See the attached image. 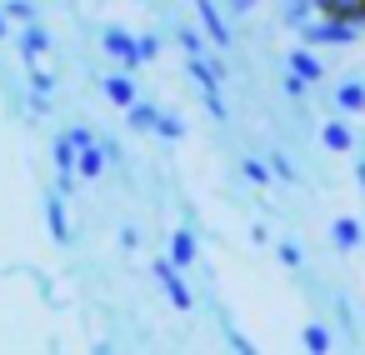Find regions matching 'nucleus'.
Instances as JSON below:
<instances>
[{"instance_id": "obj_27", "label": "nucleus", "mask_w": 365, "mask_h": 355, "mask_svg": "<svg viewBox=\"0 0 365 355\" xmlns=\"http://www.w3.org/2000/svg\"><path fill=\"white\" fill-rule=\"evenodd\" d=\"M220 6H225L230 16H250V11L260 6V0H220Z\"/></svg>"}, {"instance_id": "obj_31", "label": "nucleus", "mask_w": 365, "mask_h": 355, "mask_svg": "<svg viewBox=\"0 0 365 355\" xmlns=\"http://www.w3.org/2000/svg\"><path fill=\"white\" fill-rule=\"evenodd\" d=\"M11 36V16H6V6H0V41Z\"/></svg>"}, {"instance_id": "obj_22", "label": "nucleus", "mask_w": 365, "mask_h": 355, "mask_svg": "<svg viewBox=\"0 0 365 355\" xmlns=\"http://www.w3.org/2000/svg\"><path fill=\"white\" fill-rule=\"evenodd\" d=\"M270 170L280 175V180H290V185H300V170L285 160V150H270Z\"/></svg>"}, {"instance_id": "obj_18", "label": "nucleus", "mask_w": 365, "mask_h": 355, "mask_svg": "<svg viewBox=\"0 0 365 355\" xmlns=\"http://www.w3.org/2000/svg\"><path fill=\"white\" fill-rule=\"evenodd\" d=\"M240 170H245V180H250V185L270 190V175H275V170H270V165H265L260 155H245V160H240Z\"/></svg>"}, {"instance_id": "obj_8", "label": "nucleus", "mask_w": 365, "mask_h": 355, "mask_svg": "<svg viewBox=\"0 0 365 355\" xmlns=\"http://www.w3.org/2000/svg\"><path fill=\"white\" fill-rule=\"evenodd\" d=\"M330 245H335L340 255L365 250V220H355V215H335V220H330Z\"/></svg>"}, {"instance_id": "obj_3", "label": "nucleus", "mask_w": 365, "mask_h": 355, "mask_svg": "<svg viewBox=\"0 0 365 355\" xmlns=\"http://www.w3.org/2000/svg\"><path fill=\"white\" fill-rule=\"evenodd\" d=\"M101 46H106V56H110L120 71L140 76V51H135V36H130L125 26H106V31H101Z\"/></svg>"}, {"instance_id": "obj_23", "label": "nucleus", "mask_w": 365, "mask_h": 355, "mask_svg": "<svg viewBox=\"0 0 365 355\" xmlns=\"http://www.w3.org/2000/svg\"><path fill=\"white\" fill-rule=\"evenodd\" d=\"M135 51H140V66H150V61L160 56V36H150V31H145V36H135Z\"/></svg>"}, {"instance_id": "obj_4", "label": "nucleus", "mask_w": 365, "mask_h": 355, "mask_svg": "<svg viewBox=\"0 0 365 355\" xmlns=\"http://www.w3.org/2000/svg\"><path fill=\"white\" fill-rule=\"evenodd\" d=\"M330 110L335 115H365V76H340L330 86Z\"/></svg>"}, {"instance_id": "obj_24", "label": "nucleus", "mask_w": 365, "mask_h": 355, "mask_svg": "<svg viewBox=\"0 0 365 355\" xmlns=\"http://www.w3.org/2000/svg\"><path fill=\"white\" fill-rule=\"evenodd\" d=\"M280 91H285L290 101H305V91H310V81H300L295 71H285V76H280Z\"/></svg>"}, {"instance_id": "obj_10", "label": "nucleus", "mask_w": 365, "mask_h": 355, "mask_svg": "<svg viewBox=\"0 0 365 355\" xmlns=\"http://www.w3.org/2000/svg\"><path fill=\"white\" fill-rule=\"evenodd\" d=\"M101 91H106V101H110V106H120V110H130V106L140 101V96H135V76H130V71L106 76V81H101Z\"/></svg>"}, {"instance_id": "obj_1", "label": "nucleus", "mask_w": 365, "mask_h": 355, "mask_svg": "<svg viewBox=\"0 0 365 355\" xmlns=\"http://www.w3.org/2000/svg\"><path fill=\"white\" fill-rule=\"evenodd\" d=\"M295 36H300L305 46H315V51H350V46L360 41V26L345 21V16H315V21L300 26Z\"/></svg>"}, {"instance_id": "obj_17", "label": "nucleus", "mask_w": 365, "mask_h": 355, "mask_svg": "<svg viewBox=\"0 0 365 355\" xmlns=\"http://www.w3.org/2000/svg\"><path fill=\"white\" fill-rule=\"evenodd\" d=\"M155 135H160L165 145H180V140H185V120H180V115H170V110H160V125H155Z\"/></svg>"}, {"instance_id": "obj_29", "label": "nucleus", "mask_w": 365, "mask_h": 355, "mask_svg": "<svg viewBox=\"0 0 365 355\" xmlns=\"http://www.w3.org/2000/svg\"><path fill=\"white\" fill-rule=\"evenodd\" d=\"M225 340H230V345H235V350H255V345H250V340H245V335H240V330H230V325H225Z\"/></svg>"}, {"instance_id": "obj_5", "label": "nucleus", "mask_w": 365, "mask_h": 355, "mask_svg": "<svg viewBox=\"0 0 365 355\" xmlns=\"http://www.w3.org/2000/svg\"><path fill=\"white\" fill-rule=\"evenodd\" d=\"M285 71H295V76H300V81H310V86H320V81H325V61H320V51H315V46H305V41L285 51Z\"/></svg>"}, {"instance_id": "obj_15", "label": "nucleus", "mask_w": 365, "mask_h": 355, "mask_svg": "<svg viewBox=\"0 0 365 355\" xmlns=\"http://www.w3.org/2000/svg\"><path fill=\"white\" fill-rule=\"evenodd\" d=\"M320 16H345L355 26H365V0H315Z\"/></svg>"}, {"instance_id": "obj_14", "label": "nucleus", "mask_w": 365, "mask_h": 355, "mask_svg": "<svg viewBox=\"0 0 365 355\" xmlns=\"http://www.w3.org/2000/svg\"><path fill=\"white\" fill-rule=\"evenodd\" d=\"M300 345H305L310 355H325V350H335V335H330V325H320V320H310V325L300 330Z\"/></svg>"}, {"instance_id": "obj_9", "label": "nucleus", "mask_w": 365, "mask_h": 355, "mask_svg": "<svg viewBox=\"0 0 365 355\" xmlns=\"http://www.w3.org/2000/svg\"><path fill=\"white\" fill-rule=\"evenodd\" d=\"M16 46H21V61L31 66V61H41V56L51 51V31H46L41 21H31V26H21V31H16Z\"/></svg>"}, {"instance_id": "obj_20", "label": "nucleus", "mask_w": 365, "mask_h": 355, "mask_svg": "<svg viewBox=\"0 0 365 355\" xmlns=\"http://www.w3.org/2000/svg\"><path fill=\"white\" fill-rule=\"evenodd\" d=\"M6 16H11L16 26H31V21L41 16V6H36V0H6Z\"/></svg>"}, {"instance_id": "obj_2", "label": "nucleus", "mask_w": 365, "mask_h": 355, "mask_svg": "<svg viewBox=\"0 0 365 355\" xmlns=\"http://www.w3.org/2000/svg\"><path fill=\"white\" fill-rule=\"evenodd\" d=\"M150 280L170 295V305L175 310H195V290L185 285V275H180V265L170 260V255H160V260H150Z\"/></svg>"}, {"instance_id": "obj_16", "label": "nucleus", "mask_w": 365, "mask_h": 355, "mask_svg": "<svg viewBox=\"0 0 365 355\" xmlns=\"http://www.w3.org/2000/svg\"><path fill=\"white\" fill-rule=\"evenodd\" d=\"M205 41H210V36H200L195 26H175V46H180L185 56H205Z\"/></svg>"}, {"instance_id": "obj_30", "label": "nucleus", "mask_w": 365, "mask_h": 355, "mask_svg": "<svg viewBox=\"0 0 365 355\" xmlns=\"http://www.w3.org/2000/svg\"><path fill=\"white\" fill-rule=\"evenodd\" d=\"M355 185H360V195H365V150L355 155Z\"/></svg>"}, {"instance_id": "obj_7", "label": "nucleus", "mask_w": 365, "mask_h": 355, "mask_svg": "<svg viewBox=\"0 0 365 355\" xmlns=\"http://www.w3.org/2000/svg\"><path fill=\"white\" fill-rule=\"evenodd\" d=\"M195 6V16H200V31L210 36V46H230V21H225V11H220V0H190Z\"/></svg>"}, {"instance_id": "obj_6", "label": "nucleus", "mask_w": 365, "mask_h": 355, "mask_svg": "<svg viewBox=\"0 0 365 355\" xmlns=\"http://www.w3.org/2000/svg\"><path fill=\"white\" fill-rule=\"evenodd\" d=\"M320 145H325L330 155H350V150L360 145V135H355L350 115H330V120L320 125Z\"/></svg>"}, {"instance_id": "obj_25", "label": "nucleus", "mask_w": 365, "mask_h": 355, "mask_svg": "<svg viewBox=\"0 0 365 355\" xmlns=\"http://www.w3.org/2000/svg\"><path fill=\"white\" fill-rule=\"evenodd\" d=\"M26 81H31V86H36L41 96H51V91H56V81H51V71H41L36 61H31V71H26Z\"/></svg>"}, {"instance_id": "obj_21", "label": "nucleus", "mask_w": 365, "mask_h": 355, "mask_svg": "<svg viewBox=\"0 0 365 355\" xmlns=\"http://www.w3.org/2000/svg\"><path fill=\"white\" fill-rule=\"evenodd\" d=\"M200 101H205L210 120H225V101H220V86H200Z\"/></svg>"}, {"instance_id": "obj_28", "label": "nucleus", "mask_w": 365, "mask_h": 355, "mask_svg": "<svg viewBox=\"0 0 365 355\" xmlns=\"http://www.w3.org/2000/svg\"><path fill=\"white\" fill-rule=\"evenodd\" d=\"M120 245H125V250H135V245H140V230H135V225H125V230H120Z\"/></svg>"}, {"instance_id": "obj_19", "label": "nucleus", "mask_w": 365, "mask_h": 355, "mask_svg": "<svg viewBox=\"0 0 365 355\" xmlns=\"http://www.w3.org/2000/svg\"><path fill=\"white\" fill-rule=\"evenodd\" d=\"M275 255H280L285 270H305V250H300L295 240H275Z\"/></svg>"}, {"instance_id": "obj_11", "label": "nucleus", "mask_w": 365, "mask_h": 355, "mask_svg": "<svg viewBox=\"0 0 365 355\" xmlns=\"http://www.w3.org/2000/svg\"><path fill=\"white\" fill-rule=\"evenodd\" d=\"M46 225H51V240L56 245H71V220H66V195L61 190L46 195Z\"/></svg>"}, {"instance_id": "obj_13", "label": "nucleus", "mask_w": 365, "mask_h": 355, "mask_svg": "<svg viewBox=\"0 0 365 355\" xmlns=\"http://www.w3.org/2000/svg\"><path fill=\"white\" fill-rule=\"evenodd\" d=\"M125 125H130L135 135H155V125H160V106H150V101H135V106L125 110Z\"/></svg>"}, {"instance_id": "obj_26", "label": "nucleus", "mask_w": 365, "mask_h": 355, "mask_svg": "<svg viewBox=\"0 0 365 355\" xmlns=\"http://www.w3.org/2000/svg\"><path fill=\"white\" fill-rule=\"evenodd\" d=\"M66 135L76 140V150H86V145H96V135H91V125H66Z\"/></svg>"}, {"instance_id": "obj_12", "label": "nucleus", "mask_w": 365, "mask_h": 355, "mask_svg": "<svg viewBox=\"0 0 365 355\" xmlns=\"http://www.w3.org/2000/svg\"><path fill=\"white\" fill-rule=\"evenodd\" d=\"M170 260H175L180 270H195V265H200V235H195V230H175V235H170Z\"/></svg>"}]
</instances>
